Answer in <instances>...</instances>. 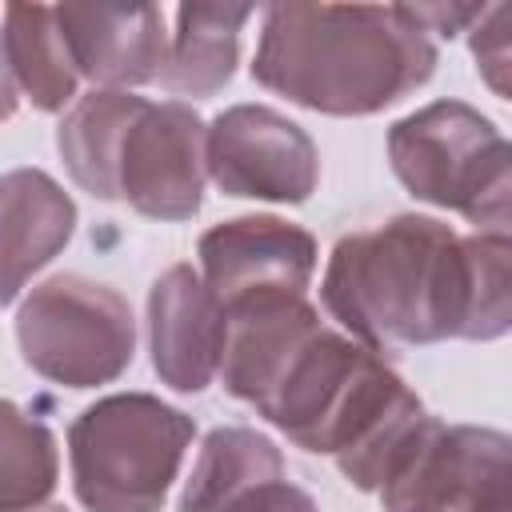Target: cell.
Segmentation results:
<instances>
[{
	"instance_id": "cell-1",
	"label": "cell",
	"mask_w": 512,
	"mask_h": 512,
	"mask_svg": "<svg viewBox=\"0 0 512 512\" xmlns=\"http://www.w3.org/2000/svg\"><path fill=\"white\" fill-rule=\"evenodd\" d=\"M324 304L372 352L504 336L508 232L456 236L440 220L396 216L344 236L324 272Z\"/></svg>"
},
{
	"instance_id": "cell-2",
	"label": "cell",
	"mask_w": 512,
	"mask_h": 512,
	"mask_svg": "<svg viewBox=\"0 0 512 512\" xmlns=\"http://www.w3.org/2000/svg\"><path fill=\"white\" fill-rule=\"evenodd\" d=\"M436 44L404 4H280L264 12L252 76L316 112L364 116L432 76Z\"/></svg>"
},
{
	"instance_id": "cell-3",
	"label": "cell",
	"mask_w": 512,
	"mask_h": 512,
	"mask_svg": "<svg viewBox=\"0 0 512 512\" xmlns=\"http://www.w3.org/2000/svg\"><path fill=\"white\" fill-rule=\"evenodd\" d=\"M192 440V420L128 392L84 408L68 432L72 484L92 512H156Z\"/></svg>"
},
{
	"instance_id": "cell-4",
	"label": "cell",
	"mask_w": 512,
	"mask_h": 512,
	"mask_svg": "<svg viewBox=\"0 0 512 512\" xmlns=\"http://www.w3.org/2000/svg\"><path fill=\"white\" fill-rule=\"evenodd\" d=\"M388 156L412 196L508 232V144L476 108L436 100L404 116L388 132Z\"/></svg>"
},
{
	"instance_id": "cell-5",
	"label": "cell",
	"mask_w": 512,
	"mask_h": 512,
	"mask_svg": "<svg viewBox=\"0 0 512 512\" xmlns=\"http://www.w3.org/2000/svg\"><path fill=\"white\" fill-rule=\"evenodd\" d=\"M24 360L68 388L116 380L132 360V308L128 300L84 276L44 280L16 316Z\"/></svg>"
},
{
	"instance_id": "cell-6",
	"label": "cell",
	"mask_w": 512,
	"mask_h": 512,
	"mask_svg": "<svg viewBox=\"0 0 512 512\" xmlns=\"http://www.w3.org/2000/svg\"><path fill=\"white\" fill-rule=\"evenodd\" d=\"M380 496L384 512H508V440L428 416Z\"/></svg>"
},
{
	"instance_id": "cell-7",
	"label": "cell",
	"mask_w": 512,
	"mask_h": 512,
	"mask_svg": "<svg viewBox=\"0 0 512 512\" xmlns=\"http://www.w3.org/2000/svg\"><path fill=\"white\" fill-rule=\"evenodd\" d=\"M204 168L228 196L256 200H308L320 176L316 144L288 116L236 104L204 132Z\"/></svg>"
},
{
	"instance_id": "cell-8",
	"label": "cell",
	"mask_w": 512,
	"mask_h": 512,
	"mask_svg": "<svg viewBox=\"0 0 512 512\" xmlns=\"http://www.w3.org/2000/svg\"><path fill=\"white\" fill-rule=\"evenodd\" d=\"M204 188V128L180 100L144 104L132 120L120 164L116 196L156 220H188L200 208Z\"/></svg>"
},
{
	"instance_id": "cell-9",
	"label": "cell",
	"mask_w": 512,
	"mask_h": 512,
	"mask_svg": "<svg viewBox=\"0 0 512 512\" xmlns=\"http://www.w3.org/2000/svg\"><path fill=\"white\" fill-rule=\"evenodd\" d=\"M200 264V280L224 308L256 296H304L316 268V244L304 228L276 216H240L204 232Z\"/></svg>"
},
{
	"instance_id": "cell-10",
	"label": "cell",
	"mask_w": 512,
	"mask_h": 512,
	"mask_svg": "<svg viewBox=\"0 0 512 512\" xmlns=\"http://www.w3.org/2000/svg\"><path fill=\"white\" fill-rule=\"evenodd\" d=\"M148 332H152V364L164 384L176 392H200L220 372L228 312L212 296V288L188 268H168L148 296Z\"/></svg>"
},
{
	"instance_id": "cell-11",
	"label": "cell",
	"mask_w": 512,
	"mask_h": 512,
	"mask_svg": "<svg viewBox=\"0 0 512 512\" xmlns=\"http://www.w3.org/2000/svg\"><path fill=\"white\" fill-rule=\"evenodd\" d=\"M56 24L76 64V76L120 92L124 84L156 80L164 68L168 36L160 8L64 4L56 8Z\"/></svg>"
},
{
	"instance_id": "cell-12",
	"label": "cell",
	"mask_w": 512,
	"mask_h": 512,
	"mask_svg": "<svg viewBox=\"0 0 512 512\" xmlns=\"http://www.w3.org/2000/svg\"><path fill=\"white\" fill-rule=\"evenodd\" d=\"M72 224L76 204L52 176L36 168L0 176V308L68 244Z\"/></svg>"
},
{
	"instance_id": "cell-13",
	"label": "cell",
	"mask_w": 512,
	"mask_h": 512,
	"mask_svg": "<svg viewBox=\"0 0 512 512\" xmlns=\"http://www.w3.org/2000/svg\"><path fill=\"white\" fill-rule=\"evenodd\" d=\"M248 16V4H184L156 80L176 96H212L224 88L236 68L240 28Z\"/></svg>"
},
{
	"instance_id": "cell-14",
	"label": "cell",
	"mask_w": 512,
	"mask_h": 512,
	"mask_svg": "<svg viewBox=\"0 0 512 512\" xmlns=\"http://www.w3.org/2000/svg\"><path fill=\"white\" fill-rule=\"evenodd\" d=\"M148 100L132 96V92H116V88H100L88 92L60 124L56 132V148L72 172V180L100 196V200H116V164H120V148L124 136L132 128V120L144 112Z\"/></svg>"
},
{
	"instance_id": "cell-15",
	"label": "cell",
	"mask_w": 512,
	"mask_h": 512,
	"mask_svg": "<svg viewBox=\"0 0 512 512\" xmlns=\"http://www.w3.org/2000/svg\"><path fill=\"white\" fill-rule=\"evenodd\" d=\"M4 64L12 84L44 112L64 108L76 92V64L68 56V44L56 24V8L40 4H12L4 12L0 32Z\"/></svg>"
},
{
	"instance_id": "cell-16",
	"label": "cell",
	"mask_w": 512,
	"mask_h": 512,
	"mask_svg": "<svg viewBox=\"0 0 512 512\" xmlns=\"http://www.w3.org/2000/svg\"><path fill=\"white\" fill-rule=\"evenodd\" d=\"M276 476H284V460L268 436L252 428H216L184 484L180 512H220L240 492Z\"/></svg>"
},
{
	"instance_id": "cell-17",
	"label": "cell",
	"mask_w": 512,
	"mask_h": 512,
	"mask_svg": "<svg viewBox=\"0 0 512 512\" xmlns=\"http://www.w3.org/2000/svg\"><path fill=\"white\" fill-rule=\"evenodd\" d=\"M56 484V440L52 432L24 416L16 404L0 400V512H20L44 504Z\"/></svg>"
},
{
	"instance_id": "cell-18",
	"label": "cell",
	"mask_w": 512,
	"mask_h": 512,
	"mask_svg": "<svg viewBox=\"0 0 512 512\" xmlns=\"http://www.w3.org/2000/svg\"><path fill=\"white\" fill-rule=\"evenodd\" d=\"M508 24H512V8L496 4V8H484L480 28L472 36V52L480 60L476 68L496 96H508V68H512L508 64Z\"/></svg>"
},
{
	"instance_id": "cell-19",
	"label": "cell",
	"mask_w": 512,
	"mask_h": 512,
	"mask_svg": "<svg viewBox=\"0 0 512 512\" xmlns=\"http://www.w3.org/2000/svg\"><path fill=\"white\" fill-rule=\"evenodd\" d=\"M220 512H316V504H312L308 492H300L296 484H288L284 476H276V480H264V484L240 492Z\"/></svg>"
},
{
	"instance_id": "cell-20",
	"label": "cell",
	"mask_w": 512,
	"mask_h": 512,
	"mask_svg": "<svg viewBox=\"0 0 512 512\" xmlns=\"http://www.w3.org/2000/svg\"><path fill=\"white\" fill-rule=\"evenodd\" d=\"M16 108V84L8 76V64H4V48H0V120H8Z\"/></svg>"
},
{
	"instance_id": "cell-21",
	"label": "cell",
	"mask_w": 512,
	"mask_h": 512,
	"mask_svg": "<svg viewBox=\"0 0 512 512\" xmlns=\"http://www.w3.org/2000/svg\"><path fill=\"white\" fill-rule=\"evenodd\" d=\"M20 512H68V508H60V504H36V508H20Z\"/></svg>"
}]
</instances>
